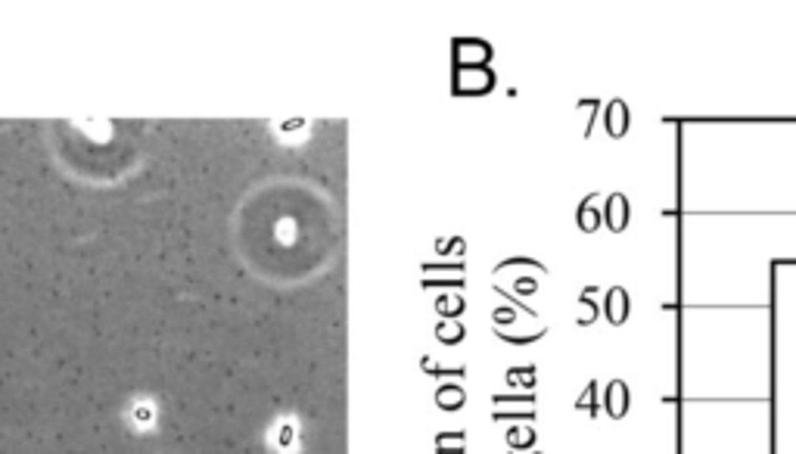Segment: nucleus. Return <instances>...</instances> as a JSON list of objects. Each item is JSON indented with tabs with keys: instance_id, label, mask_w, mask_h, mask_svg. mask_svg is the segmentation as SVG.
I'll return each instance as SVG.
<instances>
[{
	"instance_id": "1",
	"label": "nucleus",
	"mask_w": 796,
	"mask_h": 454,
	"mask_svg": "<svg viewBox=\"0 0 796 454\" xmlns=\"http://www.w3.org/2000/svg\"><path fill=\"white\" fill-rule=\"evenodd\" d=\"M628 404H632V396H628V386L622 383V380H613V383L607 386V392H603V404L601 408L607 411L613 420H619V417L628 414Z\"/></svg>"
},
{
	"instance_id": "12",
	"label": "nucleus",
	"mask_w": 796,
	"mask_h": 454,
	"mask_svg": "<svg viewBox=\"0 0 796 454\" xmlns=\"http://www.w3.org/2000/svg\"><path fill=\"white\" fill-rule=\"evenodd\" d=\"M507 383H513V386H532V383H535V367L510 370V374H507Z\"/></svg>"
},
{
	"instance_id": "10",
	"label": "nucleus",
	"mask_w": 796,
	"mask_h": 454,
	"mask_svg": "<svg viewBox=\"0 0 796 454\" xmlns=\"http://www.w3.org/2000/svg\"><path fill=\"white\" fill-rule=\"evenodd\" d=\"M435 451L439 454H464V433L439 435V439H435Z\"/></svg>"
},
{
	"instance_id": "4",
	"label": "nucleus",
	"mask_w": 796,
	"mask_h": 454,
	"mask_svg": "<svg viewBox=\"0 0 796 454\" xmlns=\"http://www.w3.org/2000/svg\"><path fill=\"white\" fill-rule=\"evenodd\" d=\"M603 125H607V131L613 137H622L628 131V109L622 100H613V103L607 106V118H603Z\"/></svg>"
},
{
	"instance_id": "11",
	"label": "nucleus",
	"mask_w": 796,
	"mask_h": 454,
	"mask_svg": "<svg viewBox=\"0 0 796 454\" xmlns=\"http://www.w3.org/2000/svg\"><path fill=\"white\" fill-rule=\"evenodd\" d=\"M579 411H588V414H597V383H588V389H585V396L576 402Z\"/></svg>"
},
{
	"instance_id": "5",
	"label": "nucleus",
	"mask_w": 796,
	"mask_h": 454,
	"mask_svg": "<svg viewBox=\"0 0 796 454\" xmlns=\"http://www.w3.org/2000/svg\"><path fill=\"white\" fill-rule=\"evenodd\" d=\"M464 402H466V396L458 383H442L439 389H435V404H439L442 411H458V408H464Z\"/></svg>"
},
{
	"instance_id": "6",
	"label": "nucleus",
	"mask_w": 796,
	"mask_h": 454,
	"mask_svg": "<svg viewBox=\"0 0 796 454\" xmlns=\"http://www.w3.org/2000/svg\"><path fill=\"white\" fill-rule=\"evenodd\" d=\"M576 221H579V227H582L585 234H594L597 227H601V208H594V199H585L582 206H579Z\"/></svg>"
},
{
	"instance_id": "9",
	"label": "nucleus",
	"mask_w": 796,
	"mask_h": 454,
	"mask_svg": "<svg viewBox=\"0 0 796 454\" xmlns=\"http://www.w3.org/2000/svg\"><path fill=\"white\" fill-rule=\"evenodd\" d=\"M535 442V429L532 426H510L507 429V445L510 448H529Z\"/></svg>"
},
{
	"instance_id": "8",
	"label": "nucleus",
	"mask_w": 796,
	"mask_h": 454,
	"mask_svg": "<svg viewBox=\"0 0 796 454\" xmlns=\"http://www.w3.org/2000/svg\"><path fill=\"white\" fill-rule=\"evenodd\" d=\"M435 312L442 314V321H458L464 312V296H439L435 299Z\"/></svg>"
},
{
	"instance_id": "13",
	"label": "nucleus",
	"mask_w": 796,
	"mask_h": 454,
	"mask_svg": "<svg viewBox=\"0 0 796 454\" xmlns=\"http://www.w3.org/2000/svg\"><path fill=\"white\" fill-rule=\"evenodd\" d=\"M513 290H517V292H523V296H532V292L538 290V283H535V280H532V277H519L517 283H513Z\"/></svg>"
},
{
	"instance_id": "16",
	"label": "nucleus",
	"mask_w": 796,
	"mask_h": 454,
	"mask_svg": "<svg viewBox=\"0 0 796 454\" xmlns=\"http://www.w3.org/2000/svg\"><path fill=\"white\" fill-rule=\"evenodd\" d=\"M535 454H541V451H535Z\"/></svg>"
},
{
	"instance_id": "15",
	"label": "nucleus",
	"mask_w": 796,
	"mask_h": 454,
	"mask_svg": "<svg viewBox=\"0 0 796 454\" xmlns=\"http://www.w3.org/2000/svg\"><path fill=\"white\" fill-rule=\"evenodd\" d=\"M137 420H143V423H147V420H153V408H147V404H140V408H137Z\"/></svg>"
},
{
	"instance_id": "7",
	"label": "nucleus",
	"mask_w": 796,
	"mask_h": 454,
	"mask_svg": "<svg viewBox=\"0 0 796 454\" xmlns=\"http://www.w3.org/2000/svg\"><path fill=\"white\" fill-rule=\"evenodd\" d=\"M435 339L445 345H458L464 339V324L460 321H439L435 324Z\"/></svg>"
},
{
	"instance_id": "14",
	"label": "nucleus",
	"mask_w": 796,
	"mask_h": 454,
	"mask_svg": "<svg viewBox=\"0 0 796 454\" xmlns=\"http://www.w3.org/2000/svg\"><path fill=\"white\" fill-rule=\"evenodd\" d=\"M290 442H292V426H280V445L286 448Z\"/></svg>"
},
{
	"instance_id": "3",
	"label": "nucleus",
	"mask_w": 796,
	"mask_h": 454,
	"mask_svg": "<svg viewBox=\"0 0 796 454\" xmlns=\"http://www.w3.org/2000/svg\"><path fill=\"white\" fill-rule=\"evenodd\" d=\"M628 199L622 193H613L607 199V208H603V221L610 224V230H625L628 227Z\"/></svg>"
},
{
	"instance_id": "2",
	"label": "nucleus",
	"mask_w": 796,
	"mask_h": 454,
	"mask_svg": "<svg viewBox=\"0 0 796 454\" xmlns=\"http://www.w3.org/2000/svg\"><path fill=\"white\" fill-rule=\"evenodd\" d=\"M628 312H632V299H628V292L622 290V286H610L607 292V302H603V314H607L610 324H625L628 321Z\"/></svg>"
}]
</instances>
